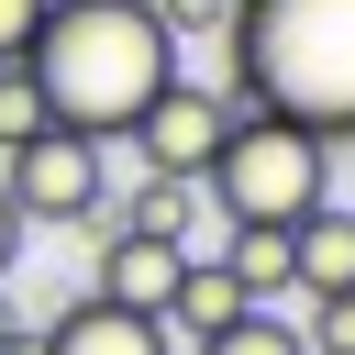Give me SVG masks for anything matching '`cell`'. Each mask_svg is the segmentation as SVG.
<instances>
[{
    "label": "cell",
    "instance_id": "cell-1",
    "mask_svg": "<svg viewBox=\"0 0 355 355\" xmlns=\"http://www.w3.org/2000/svg\"><path fill=\"white\" fill-rule=\"evenodd\" d=\"M22 67H33V89H44V111L67 133L122 144L144 122V100L178 78V44H166V22L144 0H44Z\"/></svg>",
    "mask_w": 355,
    "mask_h": 355
},
{
    "label": "cell",
    "instance_id": "cell-2",
    "mask_svg": "<svg viewBox=\"0 0 355 355\" xmlns=\"http://www.w3.org/2000/svg\"><path fill=\"white\" fill-rule=\"evenodd\" d=\"M233 111L300 122L311 144H355V0H233Z\"/></svg>",
    "mask_w": 355,
    "mask_h": 355
},
{
    "label": "cell",
    "instance_id": "cell-3",
    "mask_svg": "<svg viewBox=\"0 0 355 355\" xmlns=\"http://www.w3.org/2000/svg\"><path fill=\"white\" fill-rule=\"evenodd\" d=\"M200 189L222 200V222H266V233H288V222H311V211L333 200V144H311L300 122L233 111V133H222V155H211Z\"/></svg>",
    "mask_w": 355,
    "mask_h": 355
},
{
    "label": "cell",
    "instance_id": "cell-4",
    "mask_svg": "<svg viewBox=\"0 0 355 355\" xmlns=\"http://www.w3.org/2000/svg\"><path fill=\"white\" fill-rule=\"evenodd\" d=\"M11 178V211H22V233L33 222H78V233H111V178H100V144L89 133H67V122H44L33 144H11L0 155Z\"/></svg>",
    "mask_w": 355,
    "mask_h": 355
},
{
    "label": "cell",
    "instance_id": "cell-5",
    "mask_svg": "<svg viewBox=\"0 0 355 355\" xmlns=\"http://www.w3.org/2000/svg\"><path fill=\"white\" fill-rule=\"evenodd\" d=\"M222 133H233V100H222V89H189V78H166L122 144L144 155V178H189V189H200V178H211V155H222Z\"/></svg>",
    "mask_w": 355,
    "mask_h": 355
},
{
    "label": "cell",
    "instance_id": "cell-6",
    "mask_svg": "<svg viewBox=\"0 0 355 355\" xmlns=\"http://www.w3.org/2000/svg\"><path fill=\"white\" fill-rule=\"evenodd\" d=\"M178 266H189V244H155V233H100V288H89V300L166 322V300H178Z\"/></svg>",
    "mask_w": 355,
    "mask_h": 355
},
{
    "label": "cell",
    "instance_id": "cell-7",
    "mask_svg": "<svg viewBox=\"0 0 355 355\" xmlns=\"http://www.w3.org/2000/svg\"><path fill=\"white\" fill-rule=\"evenodd\" d=\"M44 355H178V333L144 311H111V300H67L44 322Z\"/></svg>",
    "mask_w": 355,
    "mask_h": 355
},
{
    "label": "cell",
    "instance_id": "cell-8",
    "mask_svg": "<svg viewBox=\"0 0 355 355\" xmlns=\"http://www.w3.org/2000/svg\"><path fill=\"white\" fill-rule=\"evenodd\" d=\"M288 288H311V300L355 288V211L344 200H322L311 222H288Z\"/></svg>",
    "mask_w": 355,
    "mask_h": 355
},
{
    "label": "cell",
    "instance_id": "cell-9",
    "mask_svg": "<svg viewBox=\"0 0 355 355\" xmlns=\"http://www.w3.org/2000/svg\"><path fill=\"white\" fill-rule=\"evenodd\" d=\"M244 311H255V300L222 277V255H189V266H178V300H166V333H178V344H211V333L244 322Z\"/></svg>",
    "mask_w": 355,
    "mask_h": 355
},
{
    "label": "cell",
    "instance_id": "cell-10",
    "mask_svg": "<svg viewBox=\"0 0 355 355\" xmlns=\"http://www.w3.org/2000/svg\"><path fill=\"white\" fill-rule=\"evenodd\" d=\"M222 277H233V288L266 311V300L288 288V233H266V222H233V233H222Z\"/></svg>",
    "mask_w": 355,
    "mask_h": 355
},
{
    "label": "cell",
    "instance_id": "cell-11",
    "mask_svg": "<svg viewBox=\"0 0 355 355\" xmlns=\"http://www.w3.org/2000/svg\"><path fill=\"white\" fill-rule=\"evenodd\" d=\"M111 233H155V244H189V178H133V200H111Z\"/></svg>",
    "mask_w": 355,
    "mask_h": 355
},
{
    "label": "cell",
    "instance_id": "cell-12",
    "mask_svg": "<svg viewBox=\"0 0 355 355\" xmlns=\"http://www.w3.org/2000/svg\"><path fill=\"white\" fill-rule=\"evenodd\" d=\"M189 355H311V344H300V322L244 311V322H222V333H211V344H189Z\"/></svg>",
    "mask_w": 355,
    "mask_h": 355
},
{
    "label": "cell",
    "instance_id": "cell-13",
    "mask_svg": "<svg viewBox=\"0 0 355 355\" xmlns=\"http://www.w3.org/2000/svg\"><path fill=\"white\" fill-rule=\"evenodd\" d=\"M44 122H55V111H44V89H33V67L11 55V67H0V155H11V144H33Z\"/></svg>",
    "mask_w": 355,
    "mask_h": 355
},
{
    "label": "cell",
    "instance_id": "cell-14",
    "mask_svg": "<svg viewBox=\"0 0 355 355\" xmlns=\"http://www.w3.org/2000/svg\"><path fill=\"white\" fill-rule=\"evenodd\" d=\"M300 344H311V355H355V288H344V300H311Z\"/></svg>",
    "mask_w": 355,
    "mask_h": 355
},
{
    "label": "cell",
    "instance_id": "cell-15",
    "mask_svg": "<svg viewBox=\"0 0 355 355\" xmlns=\"http://www.w3.org/2000/svg\"><path fill=\"white\" fill-rule=\"evenodd\" d=\"M155 22H166V44H189V33H233V0H144Z\"/></svg>",
    "mask_w": 355,
    "mask_h": 355
},
{
    "label": "cell",
    "instance_id": "cell-16",
    "mask_svg": "<svg viewBox=\"0 0 355 355\" xmlns=\"http://www.w3.org/2000/svg\"><path fill=\"white\" fill-rule=\"evenodd\" d=\"M33 22H44V0H0V67L33 55Z\"/></svg>",
    "mask_w": 355,
    "mask_h": 355
},
{
    "label": "cell",
    "instance_id": "cell-17",
    "mask_svg": "<svg viewBox=\"0 0 355 355\" xmlns=\"http://www.w3.org/2000/svg\"><path fill=\"white\" fill-rule=\"evenodd\" d=\"M0 355H44V322H22L11 288H0Z\"/></svg>",
    "mask_w": 355,
    "mask_h": 355
},
{
    "label": "cell",
    "instance_id": "cell-18",
    "mask_svg": "<svg viewBox=\"0 0 355 355\" xmlns=\"http://www.w3.org/2000/svg\"><path fill=\"white\" fill-rule=\"evenodd\" d=\"M11 255H22V211H11V189H0V288H11Z\"/></svg>",
    "mask_w": 355,
    "mask_h": 355
}]
</instances>
